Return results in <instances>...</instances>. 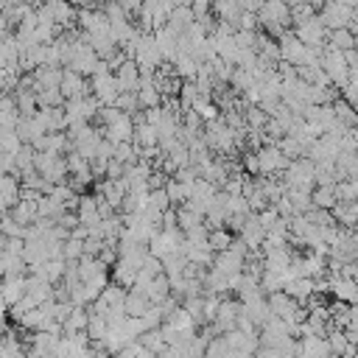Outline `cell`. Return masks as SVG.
<instances>
[{
  "mask_svg": "<svg viewBox=\"0 0 358 358\" xmlns=\"http://www.w3.org/2000/svg\"><path fill=\"white\" fill-rule=\"evenodd\" d=\"M280 179L285 182V187H313L316 185V165H313V159H308V157H294V159H288V165L282 168V173H280Z\"/></svg>",
  "mask_w": 358,
  "mask_h": 358,
  "instance_id": "obj_1",
  "label": "cell"
},
{
  "mask_svg": "<svg viewBox=\"0 0 358 358\" xmlns=\"http://www.w3.org/2000/svg\"><path fill=\"white\" fill-rule=\"evenodd\" d=\"M324 45H330V48H338V50L355 48V31H350L347 25H341V28H330V31H327V39H324Z\"/></svg>",
  "mask_w": 358,
  "mask_h": 358,
  "instance_id": "obj_19",
  "label": "cell"
},
{
  "mask_svg": "<svg viewBox=\"0 0 358 358\" xmlns=\"http://www.w3.org/2000/svg\"><path fill=\"white\" fill-rule=\"evenodd\" d=\"M316 17L322 20V25L327 31L330 28H341V25H347L350 31H355V8L352 6H344V3H336V0H324L316 8Z\"/></svg>",
  "mask_w": 358,
  "mask_h": 358,
  "instance_id": "obj_2",
  "label": "cell"
},
{
  "mask_svg": "<svg viewBox=\"0 0 358 358\" xmlns=\"http://www.w3.org/2000/svg\"><path fill=\"white\" fill-rule=\"evenodd\" d=\"M255 157H257V168H260V173H282V168L288 165V159L291 157H285L274 143H263V145H257L255 148Z\"/></svg>",
  "mask_w": 358,
  "mask_h": 358,
  "instance_id": "obj_5",
  "label": "cell"
},
{
  "mask_svg": "<svg viewBox=\"0 0 358 358\" xmlns=\"http://www.w3.org/2000/svg\"><path fill=\"white\" fill-rule=\"evenodd\" d=\"M70 3H78V0H70Z\"/></svg>",
  "mask_w": 358,
  "mask_h": 358,
  "instance_id": "obj_34",
  "label": "cell"
},
{
  "mask_svg": "<svg viewBox=\"0 0 358 358\" xmlns=\"http://www.w3.org/2000/svg\"><path fill=\"white\" fill-rule=\"evenodd\" d=\"M330 215L341 227H355V221H358V204L355 201H336L330 207Z\"/></svg>",
  "mask_w": 358,
  "mask_h": 358,
  "instance_id": "obj_15",
  "label": "cell"
},
{
  "mask_svg": "<svg viewBox=\"0 0 358 358\" xmlns=\"http://www.w3.org/2000/svg\"><path fill=\"white\" fill-rule=\"evenodd\" d=\"M310 204H313V207H324V210H330V207L336 204L333 185H313V187H310Z\"/></svg>",
  "mask_w": 358,
  "mask_h": 358,
  "instance_id": "obj_23",
  "label": "cell"
},
{
  "mask_svg": "<svg viewBox=\"0 0 358 358\" xmlns=\"http://www.w3.org/2000/svg\"><path fill=\"white\" fill-rule=\"evenodd\" d=\"M282 291L291 296V299H296L299 305H305V299L313 294V277H291L285 285H282Z\"/></svg>",
  "mask_w": 358,
  "mask_h": 358,
  "instance_id": "obj_13",
  "label": "cell"
},
{
  "mask_svg": "<svg viewBox=\"0 0 358 358\" xmlns=\"http://www.w3.org/2000/svg\"><path fill=\"white\" fill-rule=\"evenodd\" d=\"M123 168H126L123 162H117L115 157H109V159H106V171H103V176H109V179H120V176H123Z\"/></svg>",
  "mask_w": 358,
  "mask_h": 358,
  "instance_id": "obj_30",
  "label": "cell"
},
{
  "mask_svg": "<svg viewBox=\"0 0 358 358\" xmlns=\"http://www.w3.org/2000/svg\"><path fill=\"white\" fill-rule=\"evenodd\" d=\"M148 296L143 291H134V288H126V296H123V313L126 316H140L145 308H148Z\"/></svg>",
  "mask_w": 358,
  "mask_h": 358,
  "instance_id": "obj_20",
  "label": "cell"
},
{
  "mask_svg": "<svg viewBox=\"0 0 358 358\" xmlns=\"http://www.w3.org/2000/svg\"><path fill=\"white\" fill-rule=\"evenodd\" d=\"M115 106H117L120 112H129V115H134V112L140 109V106H137V95H134V92H117Z\"/></svg>",
  "mask_w": 358,
  "mask_h": 358,
  "instance_id": "obj_28",
  "label": "cell"
},
{
  "mask_svg": "<svg viewBox=\"0 0 358 358\" xmlns=\"http://www.w3.org/2000/svg\"><path fill=\"white\" fill-rule=\"evenodd\" d=\"M36 95V106H62L64 103V95L59 92V87H42Z\"/></svg>",
  "mask_w": 358,
  "mask_h": 358,
  "instance_id": "obj_25",
  "label": "cell"
},
{
  "mask_svg": "<svg viewBox=\"0 0 358 358\" xmlns=\"http://www.w3.org/2000/svg\"><path fill=\"white\" fill-rule=\"evenodd\" d=\"M39 8H42V11L53 20V25H59L62 31H67V28L76 25V8H73L70 0H45V3H39Z\"/></svg>",
  "mask_w": 358,
  "mask_h": 358,
  "instance_id": "obj_6",
  "label": "cell"
},
{
  "mask_svg": "<svg viewBox=\"0 0 358 358\" xmlns=\"http://www.w3.org/2000/svg\"><path fill=\"white\" fill-rule=\"evenodd\" d=\"M291 34L302 42V45H308V48H324V39H327V28L322 25V20L313 14V17H308V20H302V22H296V25H291Z\"/></svg>",
  "mask_w": 358,
  "mask_h": 358,
  "instance_id": "obj_4",
  "label": "cell"
},
{
  "mask_svg": "<svg viewBox=\"0 0 358 358\" xmlns=\"http://www.w3.org/2000/svg\"><path fill=\"white\" fill-rule=\"evenodd\" d=\"M84 255V238H76V235H67L62 241V257L64 260H78Z\"/></svg>",
  "mask_w": 358,
  "mask_h": 358,
  "instance_id": "obj_26",
  "label": "cell"
},
{
  "mask_svg": "<svg viewBox=\"0 0 358 358\" xmlns=\"http://www.w3.org/2000/svg\"><path fill=\"white\" fill-rule=\"evenodd\" d=\"M241 168L249 173V176H257L260 173V168H257V157H255V151H246L243 157H241Z\"/></svg>",
  "mask_w": 358,
  "mask_h": 358,
  "instance_id": "obj_29",
  "label": "cell"
},
{
  "mask_svg": "<svg viewBox=\"0 0 358 358\" xmlns=\"http://www.w3.org/2000/svg\"><path fill=\"white\" fill-rule=\"evenodd\" d=\"M0 294H3V299L11 305V302H17L22 294H25V274H6L3 280H0Z\"/></svg>",
  "mask_w": 358,
  "mask_h": 358,
  "instance_id": "obj_14",
  "label": "cell"
},
{
  "mask_svg": "<svg viewBox=\"0 0 358 358\" xmlns=\"http://www.w3.org/2000/svg\"><path fill=\"white\" fill-rule=\"evenodd\" d=\"M8 313V302L3 299V294H0V316H6Z\"/></svg>",
  "mask_w": 358,
  "mask_h": 358,
  "instance_id": "obj_32",
  "label": "cell"
},
{
  "mask_svg": "<svg viewBox=\"0 0 358 358\" xmlns=\"http://www.w3.org/2000/svg\"><path fill=\"white\" fill-rule=\"evenodd\" d=\"M20 145H22V140L17 137L14 129H0V148H3L6 154H14Z\"/></svg>",
  "mask_w": 358,
  "mask_h": 358,
  "instance_id": "obj_27",
  "label": "cell"
},
{
  "mask_svg": "<svg viewBox=\"0 0 358 358\" xmlns=\"http://www.w3.org/2000/svg\"><path fill=\"white\" fill-rule=\"evenodd\" d=\"M76 215H78V224H84L87 229L98 227V221H101V213H98V196H95V193H78Z\"/></svg>",
  "mask_w": 358,
  "mask_h": 358,
  "instance_id": "obj_11",
  "label": "cell"
},
{
  "mask_svg": "<svg viewBox=\"0 0 358 358\" xmlns=\"http://www.w3.org/2000/svg\"><path fill=\"white\" fill-rule=\"evenodd\" d=\"M87 319H90V308L87 305H73L70 313L62 322V333H78V330H84L87 327Z\"/></svg>",
  "mask_w": 358,
  "mask_h": 358,
  "instance_id": "obj_16",
  "label": "cell"
},
{
  "mask_svg": "<svg viewBox=\"0 0 358 358\" xmlns=\"http://www.w3.org/2000/svg\"><path fill=\"white\" fill-rule=\"evenodd\" d=\"M101 134L109 143H123V140H134V115L120 112L115 120H109L106 126H101Z\"/></svg>",
  "mask_w": 358,
  "mask_h": 358,
  "instance_id": "obj_7",
  "label": "cell"
},
{
  "mask_svg": "<svg viewBox=\"0 0 358 358\" xmlns=\"http://www.w3.org/2000/svg\"><path fill=\"white\" fill-rule=\"evenodd\" d=\"M305 3H308V6H313V8H319V6L324 3V0H305Z\"/></svg>",
  "mask_w": 358,
  "mask_h": 358,
  "instance_id": "obj_33",
  "label": "cell"
},
{
  "mask_svg": "<svg viewBox=\"0 0 358 358\" xmlns=\"http://www.w3.org/2000/svg\"><path fill=\"white\" fill-rule=\"evenodd\" d=\"M229 241H232V232H227V227H213V229H207V246H210L213 252L227 249Z\"/></svg>",
  "mask_w": 358,
  "mask_h": 358,
  "instance_id": "obj_24",
  "label": "cell"
},
{
  "mask_svg": "<svg viewBox=\"0 0 358 358\" xmlns=\"http://www.w3.org/2000/svg\"><path fill=\"white\" fill-rule=\"evenodd\" d=\"M115 3H117L129 17H137V14H140V3H143V0H115Z\"/></svg>",
  "mask_w": 358,
  "mask_h": 358,
  "instance_id": "obj_31",
  "label": "cell"
},
{
  "mask_svg": "<svg viewBox=\"0 0 358 358\" xmlns=\"http://www.w3.org/2000/svg\"><path fill=\"white\" fill-rule=\"evenodd\" d=\"M112 73H115V81H117L120 92H137V87H140V67L134 64V59H123Z\"/></svg>",
  "mask_w": 358,
  "mask_h": 358,
  "instance_id": "obj_10",
  "label": "cell"
},
{
  "mask_svg": "<svg viewBox=\"0 0 358 358\" xmlns=\"http://www.w3.org/2000/svg\"><path fill=\"white\" fill-rule=\"evenodd\" d=\"M34 171L39 176H45L48 182H64L67 179V162H64V154H50V151H34V159H31Z\"/></svg>",
  "mask_w": 358,
  "mask_h": 358,
  "instance_id": "obj_3",
  "label": "cell"
},
{
  "mask_svg": "<svg viewBox=\"0 0 358 358\" xmlns=\"http://www.w3.org/2000/svg\"><path fill=\"white\" fill-rule=\"evenodd\" d=\"M333 193H336V201H355L358 199V179L355 176L336 179L333 182Z\"/></svg>",
  "mask_w": 358,
  "mask_h": 358,
  "instance_id": "obj_22",
  "label": "cell"
},
{
  "mask_svg": "<svg viewBox=\"0 0 358 358\" xmlns=\"http://www.w3.org/2000/svg\"><path fill=\"white\" fill-rule=\"evenodd\" d=\"M176 207V227L185 232V229H193V227H199V224H204V215L199 213V210H193L187 201H182V204H173Z\"/></svg>",
  "mask_w": 358,
  "mask_h": 358,
  "instance_id": "obj_17",
  "label": "cell"
},
{
  "mask_svg": "<svg viewBox=\"0 0 358 358\" xmlns=\"http://www.w3.org/2000/svg\"><path fill=\"white\" fill-rule=\"evenodd\" d=\"M193 20H196V17H193L190 6H187V3H179V6H173V8H171V14H168V22H165V25H168V28H173L176 34H182Z\"/></svg>",
  "mask_w": 358,
  "mask_h": 358,
  "instance_id": "obj_18",
  "label": "cell"
},
{
  "mask_svg": "<svg viewBox=\"0 0 358 358\" xmlns=\"http://www.w3.org/2000/svg\"><path fill=\"white\" fill-rule=\"evenodd\" d=\"M296 355H305V358H327L330 355V344L324 336H302L296 338Z\"/></svg>",
  "mask_w": 358,
  "mask_h": 358,
  "instance_id": "obj_12",
  "label": "cell"
},
{
  "mask_svg": "<svg viewBox=\"0 0 358 358\" xmlns=\"http://www.w3.org/2000/svg\"><path fill=\"white\" fill-rule=\"evenodd\" d=\"M59 92H62L64 98H81V95L90 92V81H87V76H81V73L64 67V70H62V78H59Z\"/></svg>",
  "mask_w": 358,
  "mask_h": 358,
  "instance_id": "obj_8",
  "label": "cell"
},
{
  "mask_svg": "<svg viewBox=\"0 0 358 358\" xmlns=\"http://www.w3.org/2000/svg\"><path fill=\"white\" fill-rule=\"evenodd\" d=\"M327 294H333L338 302H350V305H355V299H358V285H355L352 277L327 274Z\"/></svg>",
  "mask_w": 358,
  "mask_h": 358,
  "instance_id": "obj_9",
  "label": "cell"
},
{
  "mask_svg": "<svg viewBox=\"0 0 358 358\" xmlns=\"http://www.w3.org/2000/svg\"><path fill=\"white\" fill-rule=\"evenodd\" d=\"M143 294L148 296V302H159L162 296H168L171 294V285H168V277L159 271V274H154L148 282H145V288H143Z\"/></svg>",
  "mask_w": 358,
  "mask_h": 358,
  "instance_id": "obj_21",
  "label": "cell"
}]
</instances>
